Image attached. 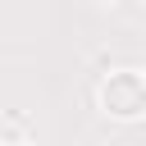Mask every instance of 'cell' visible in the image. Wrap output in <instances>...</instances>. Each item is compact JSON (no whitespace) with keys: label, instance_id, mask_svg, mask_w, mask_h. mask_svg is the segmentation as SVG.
Segmentation results:
<instances>
[{"label":"cell","instance_id":"1","mask_svg":"<svg viewBox=\"0 0 146 146\" xmlns=\"http://www.w3.org/2000/svg\"><path fill=\"white\" fill-rule=\"evenodd\" d=\"M100 100H105V110H110V114L132 119V114H141V110H146V78H137V73H119V78H110V82H105Z\"/></svg>","mask_w":146,"mask_h":146}]
</instances>
